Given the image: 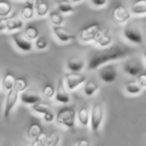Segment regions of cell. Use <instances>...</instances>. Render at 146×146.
Returning a JSON list of instances; mask_svg holds the SVG:
<instances>
[{"label":"cell","instance_id":"cell-1","mask_svg":"<svg viewBox=\"0 0 146 146\" xmlns=\"http://www.w3.org/2000/svg\"><path fill=\"white\" fill-rule=\"evenodd\" d=\"M133 53H135V49L133 47L120 44H112L109 47L99 49L90 54L87 63H86L87 64L86 68L87 70H95L102 65L120 60V59H124Z\"/></svg>","mask_w":146,"mask_h":146},{"label":"cell","instance_id":"cell-2","mask_svg":"<svg viewBox=\"0 0 146 146\" xmlns=\"http://www.w3.org/2000/svg\"><path fill=\"white\" fill-rule=\"evenodd\" d=\"M55 121L57 124L67 129H73L75 127L76 111L71 106H65L58 110L55 115Z\"/></svg>","mask_w":146,"mask_h":146},{"label":"cell","instance_id":"cell-3","mask_svg":"<svg viewBox=\"0 0 146 146\" xmlns=\"http://www.w3.org/2000/svg\"><path fill=\"white\" fill-rule=\"evenodd\" d=\"M104 27L98 22H92L90 24L84 26L79 31V39L83 43H93L99 37L103 31Z\"/></svg>","mask_w":146,"mask_h":146},{"label":"cell","instance_id":"cell-4","mask_svg":"<svg viewBox=\"0 0 146 146\" xmlns=\"http://www.w3.org/2000/svg\"><path fill=\"white\" fill-rule=\"evenodd\" d=\"M123 36L128 42L134 45H141L144 41L141 28L136 22H129L125 24L123 30Z\"/></svg>","mask_w":146,"mask_h":146},{"label":"cell","instance_id":"cell-5","mask_svg":"<svg viewBox=\"0 0 146 146\" xmlns=\"http://www.w3.org/2000/svg\"><path fill=\"white\" fill-rule=\"evenodd\" d=\"M104 119V107L101 103H94L90 111L89 126L94 133L99 132Z\"/></svg>","mask_w":146,"mask_h":146},{"label":"cell","instance_id":"cell-6","mask_svg":"<svg viewBox=\"0 0 146 146\" xmlns=\"http://www.w3.org/2000/svg\"><path fill=\"white\" fill-rule=\"evenodd\" d=\"M97 75L104 83H113L118 77V69L115 63H107L97 69Z\"/></svg>","mask_w":146,"mask_h":146},{"label":"cell","instance_id":"cell-7","mask_svg":"<svg viewBox=\"0 0 146 146\" xmlns=\"http://www.w3.org/2000/svg\"><path fill=\"white\" fill-rule=\"evenodd\" d=\"M87 78L84 74L81 72L75 73V72H68L64 75L63 81H64L65 87L68 91H73L77 89L81 85H83L86 82Z\"/></svg>","mask_w":146,"mask_h":146},{"label":"cell","instance_id":"cell-8","mask_svg":"<svg viewBox=\"0 0 146 146\" xmlns=\"http://www.w3.org/2000/svg\"><path fill=\"white\" fill-rule=\"evenodd\" d=\"M111 18L116 24H127L131 18V13L127 9V7L124 6L123 4H118L112 9Z\"/></svg>","mask_w":146,"mask_h":146},{"label":"cell","instance_id":"cell-9","mask_svg":"<svg viewBox=\"0 0 146 146\" xmlns=\"http://www.w3.org/2000/svg\"><path fill=\"white\" fill-rule=\"evenodd\" d=\"M19 100V93L16 90L12 89L10 91H7L6 97L4 101V107H3V117L8 118L10 116L12 110L16 106L17 102Z\"/></svg>","mask_w":146,"mask_h":146},{"label":"cell","instance_id":"cell-10","mask_svg":"<svg viewBox=\"0 0 146 146\" xmlns=\"http://www.w3.org/2000/svg\"><path fill=\"white\" fill-rule=\"evenodd\" d=\"M12 40L14 44L19 50L23 51V52H30L33 49V43L32 41L28 40L26 37L24 36L22 32H14L12 34Z\"/></svg>","mask_w":146,"mask_h":146},{"label":"cell","instance_id":"cell-11","mask_svg":"<svg viewBox=\"0 0 146 146\" xmlns=\"http://www.w3.org/2000/svg\"><path fill=\"white\" fill-rule=\"evenodd\" d=\"M123 71L129 76L136 77V76L143 71L142 64L137 60V59H129L123 63Z\"/></svg>","mask_w":146,"mask_h":146},{"label":"cell","instance_id":"cell-12","mask_svg":"<svg viewBox=\"0 0 146 146\" xmlns=\"http://www.w3.org/2000/svg\"><path fill=\"white\" fill-rule=\"evenodd\" d=\"M54 98H55V101L61 104H68L69 102H70L71 98H70V95H69L68 90L65 87L63 78L58 81L56 90H55Z\"/></svg>","mask_w":146,"mask_h":146},{"label":"cell","instance_id":"cell-13","mask_svg":"<svg viewBox=\"0 0 146 146\" xmlns=\"http://www.w3.org/2000/svg\"><path fill=\"white\" fill-rule=\"evenodd\" d=\"M86 62L83 58L79 56H73L70 57L66 61V68L69 72H75L79 73L85 68Z\"/></svg>","mask_w":146,"mask_h":146},{"label":"cell","instance_id":"cell-14","mask_svg":"<svg viewBox=\"0 0 146 146\" xmlns=\"http://www.w3.org/2000/svg\"><path fill=\"white\" fill-rule=\"evenodd\" d=\"M52 31L56 39L61 43H69L74 39V35L71 34L63 26H53Z\"/></svg>","mask_w":146,"mask_h":146},{"label":"cell","instance_id":"cell-15","mask_svg":"<svg viewBox=\"0 0 146 146\" xmlns=\"http://www.w3.org/2000/svg\"><path fill=\"white\" fill-rule=\"evenodd\" d=\"M19 99L22 102L23 104H26V105H34V104L38 103L41 101V96L38 95L37 93L31 91H24L22 93L19 94Z\"/></svg>","mask_w":146,"mask_h":146},{"label":"cell","instance_id":"cell-16","mask_svg":"<svg viewBox=\"0 0 146 146\" xmlns=\"http://www.w3.org/2000/svg\"><path fill=\"white\" fill-rule=\"evenodd\" d=\"M24 26V21L18 15L13 14L8 16L7 20V31H18Z\"/></svg>","mask_w":146,"mask_h":146},{"label":"cell","instance_id":"cell-17","mask_svg":"<svg viewBox=\"0 0 146 146\" xmlns=\"http://www.w3.org/2000/svg\"><path fill=\"white\" fill-rule=\"evenodd\" d=\"M76 119L78 120L80 124L84 127L89 126L90 121V110L88 109L86 106H82L79 108L77 112H76Z\"/></svg>","mask_w":146,"mask_h":146},{"label":"cell","instance_id":"cell-18","mask_svg":"<svg viewBox=\"0 0 146 146\" xmlns=\"http://www.w3.org/2000/svg\"><path fill=\"white\" fill-rule=\"evenodd\" d=\"M93 43L101 49L106 48V47H109L110 45H112V37L109 34L108 30H104Z\"/></svg>","mask_w":146,"mask_h":146},{"label":"cell","instance_id":"cell-19","mask_svg":"<svg viewBox=\"0 0 146 146\" xmlns=\"http://www.w3.org/2000/svg\"><path fill=\"white\" fill-rule=\"evenodd\" d=\"M130 13L137 16L146 14V0H135L131 5Z\"/></svg>","mask_w":146,"mask_h":146},{"label":"cell","instance_id":"cell-20","mask_svg":"<svg viewBox=\"0 0 146 146\" xmlns=\"http://www.w3.org/2000/svg\"><path fill=\"white\" fill-rule=\"evenodd\" d=\"M34 10L39 17H45L49 14V5L45 0H37L34 3Z\"/></svg>","mask_w":146,"mask_h":146},{"label":"cell","instance_id":"cell-21","mask_svg":"<svg viewBox=\"0 0 146 146\" xmlns=\"http://www.w3.org/2000/svg\"><path fill=\"white\" fill-rule=\"evenodd\" d=\"M126 94L130 96H136L138 94H140L142 92V88L139 84L137 83L136 80H131V81H128L125 84V87H124Z\"/></svg>","mask_w":146,"mask_h":146},{"label":"cell","instance_id":"cell-22","mask_svg":"<svg viewBox=\"0 0 146 146\" xmlns=\"http://www.w3.org/2000/svg\"><path fill=\"white\" fill-rule=\"evenodd\" d=\"M15 76L13 73L11 72H6L3 75V77L1 78V85L3 86L6 91H10L14 88V83H15Z\"/></svg>","mask_w":146,"mask_h":146},{"label":"cell","instance_id":"cell-23","mask_svg":"<svg viewBox=\"0 0 146 146\" xmlns=\"http://www.w3.org/2000/svg\"><path fill=\"white\" fill-rule=\"evenodd\" d=\"M35 10H34V3L32 2H25V5L22 7L20 11V16L22 19L25 20H30L34 17Z\"/></svg>","mask_w":146,"mask_h":146},{"label":"cell","instance_id":"cell-24","mask_svg":"<svg viewBox=\"0 0 146 146\" xmlns=\"http://www.w3.org/2000/svg\"><path fill=\"white\" fill-rule=\"evenodd\" d=\"M99 90V85L94 80H86L83 84V92L87 97H91L94 94L97 93Z\"/></svg>","mask_w":146,"mask_h":146},{"label":"cell","instance_id":"cell-25","mask_svg":"<svg viewBox=\"0 0 146 146\" xmlns=\"http://www.w3.org/2000/svg\"><path fill=\"white\" fill-rule=\"evenodd\" d=\"M57 9L59 13L65 15H70L73 12H75V7H73V5L67 0H60L57 3Z\"/></svg>","mask_w":146,"mask_h":146},{"label":"cell","instance_id":"cell-26","mask_svg":"<svg viewBox=\"0 0 146 146\" xmlns=\"http://www.w3.org/2000/svg\"><path fill=\"white\" fill-rule=\"evenodd\" d=\"M23 34H24V36L26 37V38L28 39V40H30V41L35 40V39H36L37 37L40 36V35H39L38 28H37V27L35 26V25H33V24L27 25V26L25 27Z\"/></svg>","mask_w":146,"mask_h":146},{"label":"cell","instance_id":"cell-27","mask_svg":"<svg viewBox=\"0 0 146 146\" xmlns=\"http://www.w3.org/2000/svg\"><path fill=\"white\" fill-rule=\"evenodd\" d=\"M12 12V5L8 0H0V17H8Z\"/></svg>","mask_w":146,"mask_h":146},{"label":"cell","instance_id":"cell-28","mask_svg":"<svg viewBox=\"0 0 146 146\" xmlns=\"http://www.w3.org/2000/svg\"><path fill=\"white\" fill-rule=\"evenodd\" d=\"M48 15L53 26H62L63 25L64 18H63V15L59 13L58 11H51V12H49Z\"/></svg>","mask_w":146,"mask_h":146},{"label":"cell","instance_id":"cell-29","mask_svg":"<svg viewBox=\"0 0 146 146\" xmlns=\"http://www.w3.org/2000/svg\"><path fill=\"white\" fill-rule=\"evenodd\" d=\"M42 127L38 123H32L28 128V136L32 139H35L42 134Z\"/></svg>","mask_w":146,"mask_h":146},{"label":"cell","instance_id":"cell-30","mask_svg":"<svg viewBox=\"0 0 146 146\" xmlns=\"http://www.w3.org/2000/svg\"><path fill=\"white\" fill-rule=\"evenodd\" d=\"M32 110L37 114H40V115H44L45 113H47L48 111H50V106L46 103H43V102H38V103L34 104V105L31 106Z\"/></svg>","mask_w":146,"mask_h":146},{"label":"cell","instance_id":"cell-31","mask_svg":"<svg viewBox=\"0 0 146 146\" xmlns=\"http://www.w3.org/2000/svg\"><path fill=\"white\" fill-rule=\"evenodd\" d=\"M55 90L56 88L54 87V85L51 83H47L44 85V87L42 88V95L44 98L46 99H52L54 98V95H55Z\"/></svg>","mask_w":146,"mask_h":146},{"label":"cell","instance_id":"cell-32","mask_svg":"<svg viewBox=\"0 0 146 146\" xmlns=\"http://www.w3.org/2000/svg\"><path fill=\"white\" fill-rule=\"evenodd\" d=\"M27 86H28V83H27L26 79L23 77H19L15 79L14 88H13V89L16 90V91L20 94V93H22V92L26 91Z\"/></svg>","mask_w":146,"mask_h":146},{"label":"cell","instance_id":"cell-33","mask_svg":"<svg viewBox=\"0 0 146 146\" xmlns=\"http://www.w3.org/2000/svg\"><path fill=\"white\" fill-rule=\"evenodd\" d=\"M34 46L38 50H45L48 47V40L46 39V37L39 36L34 40Z\"/></svg>","mask_w":146,"mask_h":146},{"label":"cell","instance_id":"cell-34","mask_svg":"<svg viewBox=\"0 0 146 146\" xmlns=\"http://www.w3.org/2000/svg\"><path fill=\"white\" fill-rule=\"evenodd\" d=\"M59 142V137L56 134H52L50 136H46L43 146H56Z\"/></svg>","mask_w":146,"mask_h":146},{"label":"cell","instance_id":"cell-35","mask_svg":"<svg viewBox=\"0 0 146 146\" xmlns=\"http://www.w3.org/2000/svg\"><path fill=\"white\" fill-rule=\"evenodd\" d=\"M136 81L141 86V88H146V71H142L136 76Z\"/></svg>","mask_w":146,"mask_h":146},{"label":"cell","instance_id":"cell-36","mask_svg":"<svg viewBox=\"0 0 146 146\" xmlns=\"http://www.w3.org/2000/svg\"><path fill=\"white\" fill-rule=\"evenodd\" d=\"M90 3L95 8H102L107 4V0H89Z\"/></svg>","mask_w":146,"mask_h":146},{"label":"cell","instance_id":"cell-37","mask_svg":"<svg viewBox=\"0 0 146 146\" xmlns=\"http://www.w3.org/2000/svg\"><path fill=\"white\" fill-rule=\"evenodd\" d=\"M43 120H44L46 123H51L52 121H54L55 114L52 112V110H50V111H48L47 113H45L44 115H43Z\"/></svg>","mask_w":146,"mask_h":146},{"label":"cell","instance_id":"cell-38","mask_svg":"<svg viewBox=\"0 0 146 146\" xmlns=\"http://www.w3.org/2000/svg\"><path fill=\"white\" fill-rule=\"evenodd\" d=\"M7 20L8 17H0V32L7 31Z\"/></svg>","mask_w":146,"mask_h":146},{"label":"cell","instance_id":"cell-39","mask_svg":"<svg viewBox=\"0 0 146 146\" xmlns=\"http://www.w3.org/2000/svg\"><path fill=\"white\" fill-rule=\"evenodd\" d=\"M76 146H91V143L86 138H81L76 142Z\"/></svg>","mask_w":146,"mask_h":146},{"label":"cell","instance_id":"cell-40","mask_svg":"<svg viewBox=\"0 0 146 146\" xmlns=\"http://www.w3.org/2000/svg\"><path fill=\"white\" fill-rule=\"evenodd\" d=\"M23 1H25V2H32V3H35L37 1V0H23Z\"/></svg>","mask_w":146,"mask_h":146},{"label":"cell","instance_id":"cell-41","mask_svg":"<svg viewBox=\"0 0 146 146\" xmlns=\"http://www.w3.org/2000/svg\"><path fill=\"white\" fill-rule=\"evenodd\" d=\"M73 3H79V2H81L82 0H71Z\"/></svg>","mask_w":146,"mask_h":146},{"label":"cell","instance_id":"cell-42","mask_svg":"<svg viewBox=\"0 0 146 146\" xmlns=\"http://www.w3.org/2000/svg\"><path fill=\"white\" fill-rule=\"evenodd\" d=\"M143 57H144V60H145V62H146V49L144 50V52H143Z\"/></svg>","mask_w":146,"mask_h":146},{"label":"cell","instance_id":"cell-43","mask_svg":"<svg viewBox=\"0 0 146 146\" xmlns=\"http://www.w3.org/2000/svg\"><path fill=\"white\" fill-rule=\"evenodd\" d=\"M0 84H1V78H0Z\"/></svg>","mask_w":146,"mask_h":146}]
</instances>
